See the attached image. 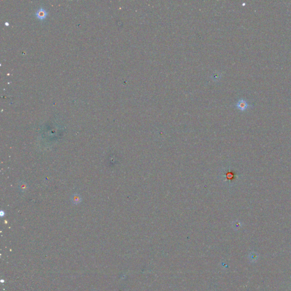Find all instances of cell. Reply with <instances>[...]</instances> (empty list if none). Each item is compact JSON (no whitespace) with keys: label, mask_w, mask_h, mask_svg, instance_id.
<instances>
[{"label":"cell","mask_w":291,"mask_h":291,"mask_svg":"<svg viewBox=\"0 0 291 291\" xmlns=\"http://www.w3.org/2000/svg\"><path fill=\"white\" fill-rule=\"evenodd\" d=\"M236 107L239 110L241 111H244L248 108H249L250 107V105L246 100L244 99H240L236 103Z\"/></svg>","instance_id":"6da1fadb"},{"label":"cell","mask_w":291,"mask_h":291,"mask_svg":"<svg viewBox=\"0 0 291 291\" xmlns=\"http://www.w3.org/2000/svg\"><path fill=\"white\" fill-rule=\"evenodd\" d=\"M47 15V12L46 10H45L44 9H42V8H41L39 9H38L37 11V13H36V16L38 18H39V19H45V18L46 17V16Z\"/></svg>","instance_id":"7a4b0ae2"},{"label":"cell","mask_w":291,"mask_h":291,"mask_svg":"<svg viewBox=\"0 0 291 291\" xmlns=\"http://www.w3.org/2000/svg\"><path fill=\"white\" fill-rule=\"evenodd\" d=\"M73 200L75 203H78L80 201V198L79 197L78 195H75L73 197Z\"/></svg>","instance_id":"3957f363"}]
</instances>
